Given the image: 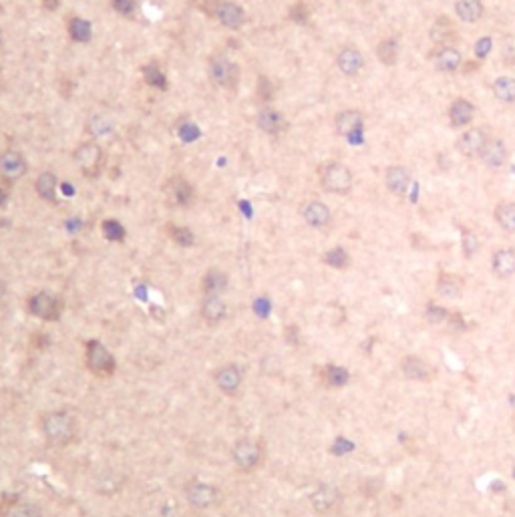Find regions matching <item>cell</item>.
I'll return each mask as SVG.
<instances>
[{
	"mask_svg": "<svg viewBox=\"0 0 515 517\" xmlns=\"http://www.w3.org/2000/svg\"><path fill=\"white\" fill-rule=\"evenodd\" d=\"M186 497L193 509H210L213 505H217L220 491H217V487H213L210 483L193 479L186 485Z\"/></svg>",
	"mask_w": 515,
	"mask_h": 517,
	"instance_id": "7",
	"label": "cell"
},
{
	"mask_svg": "<svg viewBox=\"0 0 515 517\" xmlns=\"http://www.w3.org/2000/svg\"><path fill=\"white\" fill-rule=\"evenodd\" d=\"M302 217L308 226L312 228H327L330 224V210H328L327 204L314 199V202H308L302 208Z\"/></svg>",
	"mask_w": 515,
	"mask_h": 517,
	"instance_id": "23",
	"label": "cell"
},
{
	"mask_svg": "<svg viewBox=\"0 0 515 517\" xmlns=\"http://www.w3.org/2000/svg\"><path fill=\"white\" fill-rule=\"evenodd\" d=\"M208 72H210L211 81L224 89H235L240 83V67L224 55H217L211 59Z\"/></svg>",
	"mask_w": 515,
	"mask_h": 517,
	"instance_id": "5",
	"label": "cell"
},
{
	"mask_svg": "<svg viewBox=\"0 0 515 517\" xmlns=\"http://www.w3.org/2000/svg\"><path fill=\"white\" fill-rule=\"evenodd\" d=\"M512 423H514V431H515V417H514V421H512Z\"/></svg>",
	"mask_w": 515,
	"mask_h": 517,
	"instance_id": "52",
	"label": "cell"
},
{
	"mask_svg": "<svg viewBox=\"0 0 515 517\" xmlns=\"http://www.w3.org/2000/svg\"><path fill=\"white\" fill-rule=\"evenodd\" d=\"M493 48V41L489 37H483V39H479L477 41V45H475V57L479 59V61H483L489 52H492Z\"/></svg>",
	"mask_w": 515,
	"mask_h": 517,
	"instance_id": "45",
	"label": "cell"
},
{
	"mask_svg": "<svg viewBox=\"0 0 515 517\" xmlns=\"http://www.w3.org/2000/svg\"><path fill=\"white\" fill-rule=\"evenodd\" d=\"M308 17H310V8L306 6V2H302V0H298V2L290 8V19H292L294 23L304 24L306 21H308Z\"/></svg>",
	"mask_w": 515,
	"mask_h": 517,
	"instance_id": "42",
	"label": "cell"
},
{
	"mask_svg": "<svg viewBox=\"0 0 515 517\" xmlns=\"http://www.w3.org/2000/svg\"><path fill=\"white\" fill-rule=\"evenodd\" d=\"M455 12L465 23H477L483 14V2L481 0H457Z\"/></svg>",
	"mask_w": 515,
	"mask_h": 517,
	"instance_id": "30",
	"label": "cell"
},
{
	"mask_svg": "<svg viewBox=\"0 0 515 517\" xmlns=\"http://www.w3.org/2000/svg\"><path fill=\"white\" fill-rule=\"evenodd\" d=\"M481 162L485 165H489L493 169H499L503 165L507 164V147L501 139H493L489 137V142L485 143L483 151L479 153Z\"/></svg>",
	"mask_w": 515,
	"mask_h": 517,
	"instance_id": "19",
	"label": "cell"
},
{
	"mask_svg": "<svg viewBox=\"0 0 515 517\" xmlns=\"http://www.w3.org/2000/svg\"><path fill=\"white\" fill-rule=\"evenodd\" d=\"M463 65L461 52L455 47H441L435 52V67L443 72H455Z\"/></svg>",
	"mask_w": 515,
	"mask_h": 517,
	"instance_id": "27",
	"label": "cell"
},
{
	"mask_svg": "<svg viewBox=\"0 0 515 517\" xmlns=\"http://www.w3.org/2000/svg\"><path fill=\"white\" fill-rule=\"evenodd\" d=\"M427 318L431 320V322H443V320H447L449 318V312H447L445 308H441V306H429L427 308Z\"/></svg>",
	"mask_w": 515,
	"mask_h": 517,
	"instance_id": "46",
	"label": "cell"
},
{
	"mask_svg": "<svg viewBox=\"0 0 515 517\" xmlns=\"http://www.w3.org/2000/svg\"><path fill=\"white\" fill-rule=\"evenodd\" d=\"M85 364L95 376L109 378L117 371V360L111 354V351L99 342V340H87L85 342Z\"/></svg>",
	"mask_w": 515,
	"mask_h": 517,
	"instance_id": "2",
	"label": "cell"
},
{
	"mask_svg": "<svg viewBox=\"0 0 515 517\" xmlns=\"http://www.w3.org/2000/svg\"><path fill=\"white\" fill-rule=\"evenodd\" d=\"M213 17L232 30H237L246 24V10L235 4V2H230V0H220L217 6H215V12Z\"/></svg>",
	"mask_w": 515,
	"mask_h": 517,
	"instance_id": "11",
	"label": "cell"
},
{
	"mask_svg": "<svg viewBox=\"0 0 515 517\" xmlns=\"http://www.w3.org/2000/svg\"><path fill=\"white\" fill-rule=\"evenodd\" d=\"M111 6L117 10L119 14L129 17V14H133V10H135V0H111Z\"/></svg>",
	"mask_w": 515,
	"mask_h": 517,
	"instance_id": "47",
	"label": "cell"
},
{
	"mask_svg": "<svg viewBox=\"0 0 515 517\" xmlns=\"http://www.w3.org/2000/svg\"><path fill=\"white\" fill-rule=\"evenodd\" d=\"M101 157H103L101 147L93 142H87L83 143V145H79V147L75 149V153H72V159L77 162V165H79L87 175H89V173H95V171L99 169Z\"/></svg>",
	"mask_w": 515,
	"mask_h": 517,
	"instance_id": "13",
	"label": "cell"
},
{
	"mask_svg": "<svg viewBox=\"0 0 515 517\" xmlns=\"http://www.w3.org/2000/svg\"><path fill=\"white\" fill-rule=\"evenodd\" d=\"M143 79H145V83L149 85V87H153V89H159V91H165L167 89V79H165L164 71L155 65V63H149V65H145L143 69Z\"/></svg>",
	"mask_w": 515,
	"mask_h": 517,
	"instance_id": "36",
	"label": "cell"
},
{
	"mask_svg": "<svg viewBox=\"0 0 515 517\" xmlns=\"http://www.w3.org/2000/svg\"><path fill=\"white\" fill-rule=\"evenodd\" d=\"M43 4H45V8H48V10H55L59 6V0H43Z\"/></svg>",
	"mask_w": 515,
	"mask_h": 517,
	"instance_id": "50",
	"label": "cell"
},
{
	"mask_svg": "<svg viewBox=\"0 0 515 517\" xmlns=\"http://www.w3.org/2000/svg\"><path fill=\"white\" fill-rule=\"evenodd\" d=\"M493 95L503 101V103H514L515 101V79L514 77H499L492 85Z\"/></svg>",
	"mask_w": 515,
	"mask_h": 517,
	"instance_id": "32",
	"label": "cell"
},
{
	"mask_svg": "<svg viewBox=\"0 0 515 517\" xmlns=\"http://www.w3.org/2000/svg\"><path fill=\"white\" fill-rule=\"evenodd\" d=\"M256 123L258 127H260L264 133H268V135H278L282 129L286 127V119H284V115H282L280 111L272 109V107H264V109L258 113Z\"/></svg>",
	"mask_w": 515,
	"mask_h": 517,
	"instance_id": "24",
	"label": "cell"
},
{
	"mask_svg": "<svg viewBox=\"0 0 515 517\" xmlns=\"http://www.w3.org/2000/svg\"><path fill=\"white\" fill-rule=\"evenodd\" d=\"M6 202H8V191L4 188H0V208H4Z\"/></svg>",
	"mask_w": 515,
	"mask_h": 517,
	"instance_id": "49",
	"label": "cell"
},
{
	"mask_svg": "<svg viewBox=\"0 0 515 517\" xmlns=\"http://www.w3.org/2000/svg\"><path fill=\"white\" fill-rule=\"evenodd\" d=\"M437 290L441 296L445 298H459L461 292H463V284L457 276H451V274H441L439 276V282H437Z\"/></svg>",
	"mask_w": 515,
	"mask_h": 517,
	"instance_id": "33",
	"label": "cell"
},
{
	"mask_svg": "<svg viewBox=\"0 0 515 517\" xmlns=\"http://www.w3.org/2000/svg\"><path fill=\"white\" fill-rule=\"evenodd\" d=\"M475 119V105L467 99H455L449 107V121L453 127H467Z\"/></svg>",
	"mask_w": 515,
	"mask_h": 517,
	"instance_id": "20",
	"label": "cell"
},
{
	"mask_svg": "<svg viewBox=\"0 0 515 517\" xmlns=\"http://www.w3.org/2000/svg\"><path fill=\"white\" fill-rule=\"evenodd\" d=\"M26 173V162L19 151H2L0 153V177L6 182H17Z\"/></svg>",
	"mask_w": 515,
	"mask_h": 517,
	"instance_id": "12",
	"label": "cell"
},
{
	"mask_svg": "<svg viewBox=\"0 0 515 517\" xmlns=\"http://www.w3.org/2000/svg\"><path fill=\"white\" fill-rule=\"evenodd\" d=\"M228 290V274L220 268H211L202 278L204 296H222Z\"/></svg>",
	"mask_w": 515,
	"mask_h": 517,
	"instance_id": "22",
	"label": "cell"
},
{
	"mask_svg": "<svg viewBox=\"0 0 515 517\" xmlns=\"http://www.w3.org/2000/svg\"><path fill=\"white\" fill-rule=\"evenodd\" d=\"M477 246H479V242H477V235L473 234V232H463V252H465V256L471 258L475 252H477Z\"/></svg>",
	"mask_w": 515,
	"mask_h": 517,
	"instance_id": "44",
	"label": "cell"
},
{
	"mask_svg": "<svg viewBox=\"0 0 515 517\" xmlns=\"http://www.w3.org/2000/svg\"><path fill=\"white\" fill-rule=\"evenodd\" d=\"M165 195H167V204L173 208H189L195 199V191L193 186L189 184L188 179L175 175L167 182L165 188Z\"/></svg>",
	"mask_w": 515,
	"mask_h": 517,
	"instance_id": "8",
	"label": "cell"
},
{
	"mask_svg": "<svg viewBox=\"0 0 515 517\" xmlns=\"http://www.w3.org/2000/svg\"><path fill=\"white\" fill-rule=\"evenodd\" d=\"M493 274L501 280L512 278L515 274V250L514 248H499L492 256Z\"/></svg>",
	"mask_w": 515,
	"mask_h": 517,
	"instance_id": "15",
	"label": "cell"
},
{
	"mask_svg": "<svg viewBox=\"0 0 515 517\" xmlns=\"http://www.w3.org/2000/svg\"><path fill=\"white\" fill-rule=\"evenodd\" d=\"M349 371L347 369H342V367H338V364H327L322 371H320V380L330 387V389H340V387H344L347 382H349Z\"/></svg>",
	"mask_w": 515,
	"mask_h": 517,
	"instance_id": "29",
	"label": "cell"
},
{
	"mask_svg": "<svg viewBox=\"0 0 515 517\" xmlns=\"http://www.w3.org/2000/svg\"><path fill=\"white\" fill-rule=\"evenodd\" d=\"M57 188H59V179L55 177V173L50 171H45L37 177L35 182V189L39 193L41 199H45L48 204H55L57 202Z\"/></svg>",
	"mask_w": 515,
	"mask_h": 517,
	"instance_id": "28",
	"label": "cell"
},
{
	"mask_svg": "<svg viewBox=\"0 0 515 517\" xmlns=\"http://www.w3.org/2000/svg\"><path fill=\"white\" fill-rule=\"evenodd\" d=\"M6 290H8V288H6V282H4V280H0V302H2V300H4V296H6Z\"/></svg>",
	"mask_w": 515,
	"mask_h": 517,
	"instance_id": "51",
	"label": "cell"
},
{
	"mask_svg": "<svg viewBox=\"0 0 515 517\" xmlns=\"http://www.w3.org/2000/svg\"><path fill=\"white\" fill-rule=\"evenodd\" d=\"M336 131L338 135L351 139V143H354V139H362V129H365V117L360 111H354V109H347V111H340L336 115Z\"/></svg>",
	"mask_w": 515,
	"mask_h": 517,
	"instance_id": "9",
	"label": "cell"
},
{
	"mask_svg": "<svg viewBox=\"0 0 515 517\" xmlns=\"http://www.w3.org/2000/svg\"><path fill=\"white\" fill-rule=\"evenodd\" d=\"M232 459H234L237 469L250 473V471L256 469L262 461V447L258 441L248 439V437L237 439L232 447Z\"/></svg>",
	"mask_w": 515,
	"mask_h": 517,
	"instance_id": "6",
	"label": "cell"
},
{
	"mask_svg": "<svg viewBox=\"0 0 515 517\" xmlns=\"http://www.w3.org/2000/svg\"><path fill=\"white\" fill-rule=\"evenodd\" d=\"M167 234L169 237L177 244V246H182V248H191L193 244H195V235L193 232L186 228V226H167Z\"/></svg>",
	"mask_w": 515,
	"mask_h": 517,
	"instance_id": "38",
	"label": "cell"
},
{
	"mask_svg": "<svg viewBox=\"0 0 515 517\" xmlns=\"http://www.w3.org/2000/svg\"><path fill=\"white\" fill-rule=\"evenodd\" d=\"M41 431L48 445L67 447L77 435V423L67 411H48L41 417Z\"/></svg>",
	"mask_w": 515,
	"mask_h": 517,
	"instance_id": "1",
	"label": "cell"
},
{
	"mask_svg": "<svg viewBox=\"0 0 515 517\" xmlns=\"http://www.w3.org/2000/svg\"><path fill=\"white\" fill-rule=\"evenodd\" d=\"M109 129H111V123L105 119V115H95L89 121V131L93 135H105V133H109Z\"/></svg>",
	"mask_w": 515,
	"mask_h": 517,
	"instance_id": "41",
	"label": "cell"
},
{
	"mask_svg": "<svg viewBox=\"0 0 515 517\" xmlns=\"http://www.w3.org/2000/svg\"><path fill=\"white\" fill-rule=\"evenodd\" d=\"M338 499H340V495H338V491H336L334 487H330V485L318 487V489L312 494V497H310L312 507H314L318 514H328V511H332V509L338 505Z\"/></svg>",
	"mask_w": 515,
	"mask_h": 517,
	"instance_id": "25",
	"label": "cell"
},
{
	"mask_svg": "<svg viewBox=\"0 0 515 517\" xmlns=\"http://www.w3.org/2000/svg\"><path fill=\"white\" fill-rule=\"evenodd\" d=\"M322 260H324V264H327V266H330V268H336V270H344V268H349V264H351V256H349V252H347L344 248H340V246H336V248L328 250Z\"/></svg>",
	"mask_w": 515,
	"mask_h": 517,
	"instance_id": "37",
	"label": "cell"
},
{
	"mask_svg": "<svg viewBox=\"0 0 515 517\" xmlns=\"http://www.w3.org/2000/svg\"><path fill=\"white\" fill-rule=\"evenodd\" d=\"M10 517H43V511L39 505L35 503H19L12 511Z\"/></svg>",
	"mask_w": 515,
	"mask_h": 517,
	"instance_id": "40",
	"label": "cell"
},
{
	"mask_svg": "<svg viewBox=\"0 0 515 517\" xmlns=\"http://www.w3.org/2000/svg\"><path fill=\"white\" fill-rule=\"evenodd\" d=\"M69 37L75 43H89L93 37V26L85 19H72L69 23Z\"/></svg>",
	"mask_w": 515,
	"mask_h": 517,
	"instance_id": "34",
	"label": "cell"
},
{
	"mask_svg": "<svg viewBox=\"0 0 515 517\" xmlns=\"http://www.w3.org/2000/svg\"><path fill=\"white\" fill-rule=\"evenodd\" d=\"M226 312H228V308H226V302H224L222 296H204L202 316H204L206 322H210V324L222 322L226 318Z\"/></svg>",
	"mask_w": 515,
	"mask_h": 517,
	"instance_id": "26",
	"label": "cell"
},
{
	"mask_svg": "<svg viewBox=\"0 0 515 517\" xmlns=\"http://www.w3.org/2000/svg\"><path fill=\"white\" fill-rule=\"evenodd\" d=\"M376 57H378V61L382 63V65H395L398 59V45L395 39H385V41H380L378 43V47H376Z\"/></svg>",
	"mask_w": 515,
	"mask_h": 517,
	"instance_id": "35",
	"label": "cell"
},
{
	"mask_svg": "<svg viewBox=\"0 0 515 517\" xmlns=\"http://www.w3.org/2000/svg\"><path fill=\"white\" fill-rule=\"evenodd\" d=\"M215 387L224 395H235L237 389L242 387V371L235 364H224L215 373Z\"/></svg>",
	"mask_w": 515,
	"mask_h": 517,
	"instance_id": "16",
	"label": "cell"
},
{
	"mask_svg": "<svg viewBox=\"0 0 515 517\" xmlns=\"http://www.w3.org/2000/svg\"><path fill=\"white\" fill-rule=\"evenodd\" d=\"M101 230L109 242H123L125 240V228L119 224L117 220H105L101 224Z\"/></svg>",
	"mask_w": 515,
	"mask_h": 517,
	"instance_id": "39",
	"label": "cell"
},
{
	"mask_svg": "<svg viewBox=\"0 0 515 517\" xmlns=\"http://www.w3.org/2000/svg\"><path fill=\"white\" fill-rule=\"evenodd\" d=\"M272 93H274V87H272L270 79L262 75V77L258 79V97H260L262 101H270V99H272Z\"/></svg>",
	"mask_w": 515,
	"mask_h": 517,
	"instance_id": "43",
	"label": "cell"
},
{
	"mask_svg": "<svg viewBox=\"0 0 515 517\" xmlns=\"http://www.w3.org/2000/svg\"><path fill=\"white\" fill-rule=\"evenodd\" d=\"M400 371L409 380H419V382H429L435 376L433 367L419 356H405L400 362Z\"/></svg>",
	"mask_w": 515,
	"mask_h": 517,
	"instance_id": "14",
	"label": "cell"
},
{
	"mask_svg": "<svg viewBox=\"0 0 515 517\" xmlns=\"http://www.w3.org/2000/svg\"><path fill=\"white\" fill-rule=\"evenodd\" d=\"M336 65H338V69L344 72L347 77H354V75H358V72L362 71L365 57H362V52L358 48L344 47L338 52V57H336Z\"/></svg>",
	"mask_w": 515,
	"mask_h": 517,
	"instance_id": "18",
	"label": "cell"
},
{
	"mask_svg": "<svg viewBox=\"0 0 515 517\" xmlns=\"http://www.w3.org/2000/svg\"><path fill=\"white\" fill-rule=\"evenodd\" d=\"M26 310L35 318H41L45 322H57L61 318V312H63V302L55 294H50L47 290H41V292H35L28 296Z\"/></svg>",
	"mask_w": 515,
	"mask_h": 517,
	"instance_id": "3",
	"label": "cell"
},
{
	"mask_svg": "<svg viewBox=\"0 0 515 517\" xmlns=\"http://www.w3.org/2000/svg\"><path fill=\"white\" fill-rule=\"evenodd\" d=\"M495 222L509 234H515V202H499L495 208Z\"/></svg>",
	"mask_w": 515,
	"mask_h": 517,
	"instance_id": "31",
	"label": "cell"
},
{
	"mask_svg": "<svg viewBox=\"0 0 515 517\" xmlns=\"http://www.w3.org/2000/svg\"><path fill=\"white\" fill-rule=\"evenodd\" d=\"M429 37H431V41H433L435 45L451 47V43L457 39V28H455V24H453L451 19H447V17H439V19L433 23V26H431Z\"/></svg>",
	"mask_w": 515,
	"mask_h": 517,
	"instance_id": "21",
	"label": "cell"
},
{
	"mask_svg": "<svg viewBox=\"0 0 515 517\" xmlns=\"http://www.w3.org/2000/svg\"><path fill=\"white\" fill-rule=\"evenodd\" d=\"M197 135H200V131L195 129L193 123H186V125L182 127V139H184V142L191 143L193 139H197Z\"/></svg>",
	"mask_w": 515,
	"mask_h": 517,
	"instance_id": "48",
	"label": "cell"
},
{
	"mask_svg": "<svg viewBox=\"0 0 515 517\" xmlns=\"http://www.w3.org/2000/svg\"><path fill=\"white\" fill-rule=\"evenodd\" d=\"M487 142H489V133L483 127H469L457 139V149L467 157H479V153L483 151Z\"/></svg>",
	"mask_w": 515,
	"mask_h": 517,
	"instance_id": "10",
	"label": "cell"
},
{
	"mask_svg": "<svg viewBox=\"0 0 515 517\" xmlns=\"http://www.w3.org/2000/svg\"><path fill=\"white\" fill-rule=\"evenodd\" d=\"M385 184L395 195H405L411 186V173L402 165H391L385 171Z\"/></svg>",
	"mask_w": 515,
	"mask_h": 517,
	"instance_id": "17",
	"label": "cell"
},
{
	"mask_svg": "<svg viewBox=\"0 0 515 517\" xmlns=\"http://www.w3.org/2000/svg\"><path fill=\"white\" fill-rule=\"evenodd\" d=\"M320 184L330 193H349L352 189V171L344 164L330 162L320 169Z\"/></svg>",
	"mask_w": 515,
	"mask_h": 517,
	"instance_id": "4",
	"label": "cell"
}]
</instances>
